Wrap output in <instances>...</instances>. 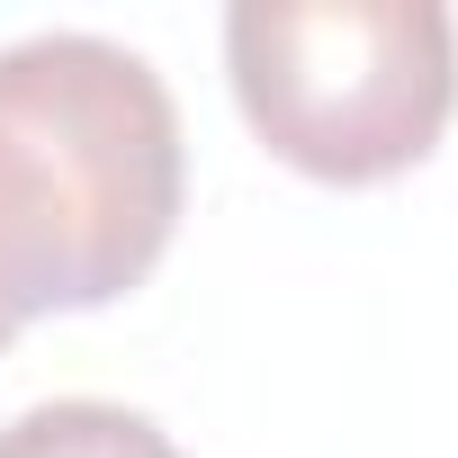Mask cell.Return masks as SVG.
Masks as SVG:
<instances>
[{
  "label": "cell",
  "mask_w": 458,
  "mask_h": 458,
  "mask_svg": "<svg viewBox=\"0 0 458 458\" xmlns=\"http://www.w3.org/2000/svg\"><path fill=\"white\" fill-rule=\"evenodd\" d=\"M189 189L162 72L90 28L0 46V306L19 324L144 288Z\"/></svg>",
  "instance_id": "6da1fadb"
},
{
  "label": "cell",
  "mask_w": 458,
  "mask_h": 458,
  "mask_svg": "<svg viewBox=\"0 0 458 458\" xmlns=\"http://www.w3.org/2000/svg\"><path fill=\"white\" fill-rule=\"evenodd\" d=\"M243 126L306 180L413 171L458 108V19L440 0H243L225 10Z\"/></svg>",
  "instance_id": "7a4b0ae2"
},
{
  "label": "cell",
  "mask_w": 458,
  "mask_h": 458,
  "mask_svg": "<svg viewBox=\"0 0 458 458\" xmlns=\"http://www.w3.org/2000/svg\"><path fill=\"white\" fill-rule=\"evenodd\" d=\"M0 458H180V440L108 395H55L0 422Z\"/></svg>",
  "instance_id": "3957f363"
},
{
  "label": "cell",
  "mask_w": 458,
  "mask_h": 458,
  "mask_svg": "<svg viewBox=\"0 0 458 458\" xmlns=\"http://www.w3.org/2000/svg\"><path fill=\"white\" fill-rule=\"evenodd\" d=\"M10 342H19V315H10V306H0V351H10Z\"/></svg>",
  "instance_id": "277c9868"
}]
</instances>
